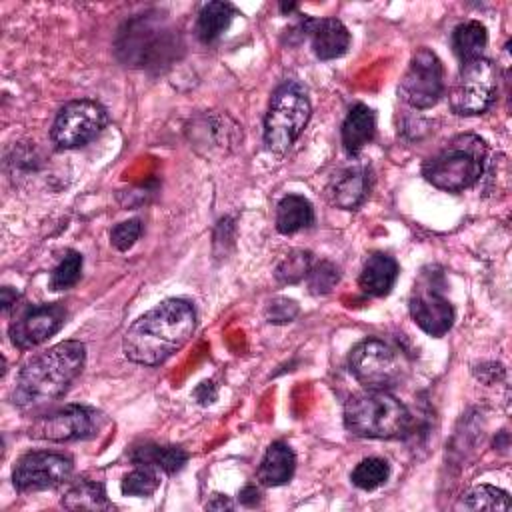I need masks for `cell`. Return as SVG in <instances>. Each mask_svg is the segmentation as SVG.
Returning a JSON list of instances; mask_svg holds the SVG:
<instances>
[{
	"label": "cell",
	"instance_id": "cell-15",
	"mask_svg": "<svg viewBox=\"0 0 512 512\" xmlns=\"http://www.w3.org/2000/svg\"><path fill=\"white\" fill-rule=\"evenodd\" d=\"M328 194L338 208H344V210L358 208L368 194L366 168L356 164V166H348V168L340 170L332 178V182L328 186Z\"/></svg>",
	"mask_w": 512,
	"mask_h": 512
},
{
	"label": "cell",
	"instance_id": "cell-22",
	"mask_svg": "<svg viewBox=\"0 0 512 512\" xmlns=\"http://www.w3.org/2000/svg\"><path fill=\"white\" fill-rule=\"evenodd\" d=\"M236 16V10L228 2H208L202 6L198 20H196V36L204 42L210 44L218 40L226 28L230 26L232 18Z\"/></svg>",
	"mask_w": 512,
	"mask_h": 512
},
{
	"label": "cell",
	"instance_id": "cell-26",
	"mask_svg": "<svg viewBox=\"0 0 512 512\" xmlns=\"http://www.w3.org/2000/svg\"><path fill=\"white\" fill-rule=\"evenodd\" d=\"M312 268V254L308 250H292L276 266V280L282 284H296L308 276Z\"/></svg>",
	"mask_w": 512,
	"mask_h": 512
},
{
	"label": "cell",
	"instance_id": "cell-12",
	"mask_svg": "<svg viewBox=\"0 0 512 512\" xmlns=\"http://www.w3.org/2000/svg\"><path fill=\"white\" fill-rule=\"evenodd\" d=\"M72 476V460L54 452H28L24 454L12 472L16 490L38 492L64 484Z\"/></svg>",
	"mask_w": 512,
	"mask_h": 512
},
{
	"label": "cell",
	"instance_id": "cell-20",
	"mask_svg": "<svg viewBox=\"0 0 512 512\" xmlns=\"http://www.w3.org/2000/svg\"><path fill=\"white\" fill-rule=\"evenodd\" d=\"M314 220V210L308 198L300 194H288L278 202L276 208V230L280 234H294Z\"/></svg>",
	"mask_w": 512,
	"mask_h": 512
},
{
	"label": "cell",
	"instance_id": "cell-16",
	"mask_svg": "<svg viewBox=\"0 0 512 512\" xmlns=\"http://www.w3.org/2000/svg\"><path fill=\"white\" fill-rule=\"evenodd\" d=\"M396 278L398 262L384 252H376L364 262L358 284L368 296H386L392 290Z\"/></svg>",
	"mask_w": 512,
	"mask_h": 512
},
{
	"label": "cell",
	"instance_id": "cell-34",
	"mask_svg": "<svg viewBox=\"0 0 512 512\" xmlns=\"http://www.w3.org/2000/svg\"><path fill=\"white\" fill-rule=\"evenodd\" d=\"M206 508L210 510H224V508H232V502L228 496H222V494H214V500H210L206 504Z\"/></svg>",
	"mask_w": 512,
	"mask_h": 512
},
{
	"label": "cell",
	"instance_id": "cell-28",
	"mask_svg": "<svg viewBox=\"0 0 512 512\" xmlns=\"http://www.w3.org/2000/svg\"><path fill=\"white\" fill-rule=\"evenodd\" d=\"M80 272H82V256L78 252L70 250L60 260V264L52 270L50 286L54 290H66V288H70V286H74L78 282Z\"/></svg>",
	"mask_w": 512,
	"mask_h": 512
},
{
	"label": "cell",
	"instance_id": "cell-31",
	"mask_svg": "<svg viewBox=\"0 0 512 512\" xmlns=\"http://www.w3.org/2000/svg\"><path fill=\"white\" fill-rule=\"evenodd\" d=\"M298 312H300L298 304L290 298H274L268 302V306L264 310L266 320L270 324H288L298 316Z\"/></svg>",
	"mask_w": 512,
	"mask_h": 512
},
{
	"label": "cell",
	"instance_id": "cell-9",
	"mask_svg": "<svg viewBox=\"0 0 512 512\" xmlns=\"http://www.w3.org/2000/svg\"><path fill=\"white\" fill-rule=\"evenodd\" d=\"M398 94L414 108H430L444 94V68L440 58L428 50L418 48L400 80Z\"/></svg>",
	"mask_w": 512,
	"mask_h": 512
},
{
	"label": "cell",
	"instance_id": "cell-14",
	"mask_svg": "<svg viewBox=\"0 0 512 512\" xmlns=\"http://www.w3.org/2000/svg\"><path fill=\"white\" fill-rule=\"evenodd\" d=\"M302 28L310 36L312 50L320 60L340 58L350 46V32L338 18H306Z\"/></svg>",
	"mask_w": 512,
	"mask_h": 512
},
{
	"label": "cell",
	"instance_id": "cell-24",
	"mask_svg": "<svg viewBox=\"0 0 512 512\" xmlns=\"http://www.w3.org/2000/svg\"><path fill=\"white\" fill-rule=\"evenodd\" d=\"M510 498L504 490L488 484H480L470 488L460 496L456 508L458 510H510Z\"/></svg>",
	"mask_w": 512,
	"mask_h": 512
},
{
	"label": "cell",
	"instance_id": "cell-19",
	"mask_svg": "<svg viewBox=\"0 0 512 512\" xmlns=\"http://www.w3.org/2000/svg\"><path fill=\"white\" fill-rule=\"evenodd\" d=\"M486 44H488V32H486V26L478 20L462 22L452 32V48L462 64L484 58Z\"/></svg>",
	"mask_w": 512,
	"mask_h": 512
},
{
	"label": "cell",
	"instance_id": "cell-7",
	"mask_svg": "<svg viewBox=\"0 0 512 512\" xmlns=\"http://www.w3.org/2000/svg\"><path fill=\"white\" fill-rule=\"evenodd\" d=\"M496 90V68L488 58L464 62L450 88V108L460 116L482 114L492 106Z\"/></svg>",
	"mask_w": 512,
	"mask_h": 512
},
{
	"label": "cell",
	"instance_id": "cell-11",
	"mask_svg": "<svg viewBox=\"0 0 512 512\" xmlns=\"http://www.w3.org/2000/svg\"><path fill=\"white\" fill-rule=\"evenodd\" d=\"M98 428V414L86 406L68 404L38 416L30 426V436L38 440L68 442L90 438Z\"/></svg>",
	"mask_w": 512,
	"mask_h": 512
},
{
	"label": "cell",
	"instance_id": "cell-10",
	"mask_svg": "<svg viewBox=\"0 0 512 512\" xmlns=\"http://www.w3.org/2000/svg\"><path fill=\"white\" fill-rule=\"evenodd\" d=\"M440 274H422L414 284L410 296V316L412 320L430 336H444L454 322V308L444 296Z\"/></svg>",
	"mask_w": 512,
	"mask_h": 512
},
{
	"label": "cell",
	"instance_id": "cell-17",
	"mask_svg": "<svg viewBox=\"0 0 512 512\" xmlns=\"http://www.w3.org/2000/svg\"><path fill=\"white\" fill-rule=\"evenodd\" d=\"M376 132L374 110L366 104H356L350 108L342 122V144L348 154H358Z\"/></svg>",
	"mask_w": 512,
	"mask_h": 512
},
{
	"label": "cell",
	"instance_id": "cell-32",
	"mask_svg": "<svg viewBox=\"0 0 512 512\" xmlns=\"http://www.w3.org/2000/svg\"><path fill=\"white\" fill-rule=\"evenodd\" d=\"M258 490H256V486H246L242 492H240V502L244 504V506H254L256 502H258Z\"/></svg>",
	"mask_w": 512,
	"mask_h": 512
},
{
	"label": "cell",
	"instance_id": "cell-8",
	"mask_svg": "<svg viewBox=\"0 0 512 512\" xmlns=\"http://www.w3.org/2000/svg\"><path fill=\"white\" fill-rule=\"evenodd\" d=\"M106 110L94 100H74L66 104L54 124H52V142L62 148H80L92 142L106 126Z\"/></svg>",
	"mask_w": 512,
	"mask_h": 512
},
{
	"label": "cell",
	"instance_id": "cell-4",
	"mask_svg": "<svg viewBox=\"0 0 512 512\" xmlns=\"http://www.w3.org/2000/svg\"><path fill=\"white\" fill-rule=\"evenodd\" d=\"M346 428L364 438H396L406 432L410 414L406 406L386 390L354 394L344 404Z\"/></svg>",
	"mask_w": 512,
	"mask_h": 512
},
{
	"label": "cell",
	"instance_id": "cell-29",
	"mask_svg": "<svg viewBox=\"0 0 512 512\" xmlns=\"http://www.w3.org/2000/svg\"><path fill=\"white\" fill-rule=\"evenodd\" d=\"M306 278H308L310 292L316 294V296H322V294H328V292L334 290V286L340 280V272L332 262L322 260V262H318L310 268Z\"/></svg>",
	"mask_w": 512,
	"mask_h": 512
},
{
	"label": "cell",
	"instance_id": "cell-33",
	"mask_svg": "<svg viewBox=\"0 0 512 512\" xmlns=\"http://www.w3.org/2000/svg\"><path fill=\"white\" fill-rule=\"evenodd\" d=\"M16 300H18V292H14L12 288L4 286V288H2V310L8 312V310L16 304Z\"/></svg>",
	"mask_w": 512,
	"mask_h": 512
},
{
	"label": "cell",
	"instance_id": "cell-25",
	"mask_svg": "<svg viewBox=\"0 0 512 512\" xmlns=\"http://www.w3.org/2000/svg\"><path fill=\"white\" fill-rule=\"evenodd\" d=\"M390 476V466L382 458H364L350 474L354 486L362 490H374L382 486Z\"/></svg>",
	"mask_w": 512,
	"mask_h": 512
},
{
	"label": "cell",
	"instance_id": "cell-2",
	"mask_svg": "<svg viewBox=\"0 0 512 512\" xmlns=\"http://www.w3.org/2000/svg\"><path fill=\"white\" fill-rule=\"evenodd\" d=\"M86 362V346L64 340L34 356L18 374L12 402L22 410L42 408L62 396Z\"/></svg>",
	"mask_w": 512,
	"mask_h": 512
},
{
	"label": "cell",
	"instance_id": "cell-13",
	"mask_svg": "<svg viewBox=\"0 0 512 512\" xmlns=\"http://www.w3.org/2000/svg\"><path fill=\"white\" fill-rule=\"evenodd\" d=\"M66 318L62 304H38L28 308L10 328L12 342L18 348H32L54 336Z\"/></svg>",
	"mask_w": 512,
	"mask_h": 512
},
{
	"label": "cell",
	"instance_id": "cell-18",
	"mask_svg": "<svg viewBox=\"0 0 512 512\" xmlns=\"http://www.w3.org/2000/svg\"><path fill=\"white\" fill-rule=\"evenodd\" d=\"M296 468V456L286 442H272L258 466V480L264 486L286 484Z\"/></svg>",
	"mask_w": 512,
	"mask_h": 512
},
{
	"label": "cell",
	"instance_id": "cell-3",
	"mask_svg": "<svg viewBox=\"0 0 512 512\" xmlns=\"http://www.w3.org/2000/svg\"><path fill=\"white\" fill-rule=\"evenodd\" d=\"M484 166V140L474 134H460L424 162L422 174L432 186L440 190L460 192L474 186L482 178Z\"/></svg>",
	"mask_w": 512,
	"mask_h": 512
},
{
	"label": "cell",
	"instance_id": "cell-23",
	"mask_svg": "<svg viewBox=\"0 0 512 512\" xmlns=\"http://www.w3.org/2000/svg\"><path fill=\"white\" fill-rule=\"evenodd\" d=\"M68 510H110L112 504L100 482L80 480L62 498Z\"/></svg>",
	"mask_w": 512,
	"mask_h": 512
},
{
	"label": "cell",
	"instance_id": "cell-6",
	"mask_svg": "<svg viewBox=\"0 0 512 512\" xmlns=\"http://www.w3.org/2000/svg\"><path fill=\"white\" fill-rule=\"evenodd\" d=\"M350 370L364 388L386 390L402 380L406 360L392 344L368 338L356 344L350 352Z\"/></svg>",
	"mask_w": 512,
	"mask_h": 512
},
{
	"label": "cell",
	"instance_id": "cell-5",
	"mask_svg": "<svg viewBox=\"0 0 512 512\" xmlns=\"http://www.w3.org/2000/svg\"><path fill=\"white\" fill-rule=\"evenodd\" d=\"M310 118V100L298 82H284L270 98L264 118V144L272 154H286Z\"/></svg>",
	"mask_w": 512,
	"mask_h": 512
},
{
	"label": "cell",
	"instance_id": "cell-21",
	"mask_svg": "<svg viewBox=\"0 0 512 512\" xmlns=\"http://www.w3.org/2000/svg\"><path fill=\"white\" fill-rule=\"evenodd\" d=\"M130 458H132V462L136 466H148V468H154V470H162V472L174 474V472H178L186 464L188 454L182 448H178V446L146 444V446L136 448Z\"/></svg>",
	"mask_w": 512,
	"mask_h": 512
},
{
	"label": "cell",
	"instance_id": "cell-30",
	"mask_svg": "<svg viewBox=\"0 0 512 512\" xmlns=\"http://www.w3.org/2000/svg\"><path fill=\"white\" fill-rule=\"evenodd\" d=\"M140 232H142L140 220H138V218H132V220L120 222V224H116V226L112 228V232H110V242H112V246H114L116 250L124 252V250H128V248L134 246V242L138 240Z\"/></svg>",
	"mask_w": 512,
	"mask_h": 512
},
{
	"label": "cell",
	"instance_id": "cell-1",
	"mask_svg": "<svg viewBox=\"0 0 512 512\" xmlns=\"http://www.w3.org/2000/svg\"><path fill=\"white\" fill-rule=\"evenodd\" d=\"M196 328L192 304L180 298H168L142 314L124 334L122 350L128 360L144 366H156L180 350Z\"/></svg>",
	"mask_w": 512,
	"mask_h": 512
},
{
	"label": "cell",
	"instance_id": "cell-27",
	"mask_svg": "<svg viewBox=\"0 0 512 512\" xmlns=\"http://www.w3.org/2000/svg\"><path fill=\"white\" fill-rule=\"evenodd\" d=\"M160 484V478L156 474L154 468L148 466H138L136 470H132L130 474H126L122 478V494L124 496H138V498H146L152 496L156 492Z\"/></svg>",
	"mask_w": 512,
	"mask_h": 512
}]
</instances>
